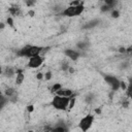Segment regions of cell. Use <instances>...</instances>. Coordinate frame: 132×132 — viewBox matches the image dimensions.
<instances>
[{
    "label": "cell",
    "instance_id": "5b68a950",
    "mask_svg": "<svg viewBox=\"0 0 132 132\" xmlns=\"http://www.w3.org/2000/svg\"><path fill=\"white\" fill-rule=\"evenodd\" d=\"M103 78H104L105 83H107V85L112 88L113 91H117V90L120 89V80L117 78L116 76L103 74Z\"/></svg>",
    "mask_w": 132,
    "mask_h": 132
},
{
    "label": "cell",
    "instance_id": "f546056e",
    "mask_svg": "<svg viewBox=\"0 0 132 132\" xmlns=\"http://www.w3.org/2000/svg\"><path fill=\"white\" fill-rule=\"evenodd\" d=\"M25 3H26V5H27L28 7H32V6L35 4V2H34V1H28V0H27V1H26Z\"/></svg>",
    "mask_w": 132,
    "mask_h": 132
},
{
    "label": "cell",
    "instance_id": "2e32d148",
    "mask_svg": "<svg viewBox=\"0 0 132 132\" xmlns=\"http://www.w3.org/2000/svg\"><path fill=\"white\" fill-rule=\"evenodd\" d=\"M69 67H70V65H69L68 61H66V60L62 61V63H61V69H62L63 71H67Z\"/></svg>",
    "mask_w": 132,
    "mask_h": 132
},
{
    "label": "cell",
    "instance_id": "836d02e7",
    "mask_svg": "<svg viewBox=\"0 0 132 132\" xmlns=\"http://www.w3.org/2000/svg\"><path fill=\"white\" fill-rule=\"evenodd\" d=\"M67 71H68V72H69V73H70V74H73V73H74V71H75V70H74V68H73V67H72V66H70V67H69V68H68V70H67Z\"/></svg>",
    "mask_w": 132,
    "mask_h": 132
},
{
    "label": "cell",
    "instance_id": "ac0fdd59",
    "mask_svg": "<svg viewBox=\"0 0 132 132\" xmlns=\"http://www.w3.org/2000/svg\"><path fill=\"white\" fill-rule=\"evenodd\" d=\"M75 102H76V99H75V97H74V96H73V97H71V98L69 99V105H68V109H72V108L74 107Z\"/></svg>",
    "mask_w": 132,
    "mask_h": 132
},
{
    "label": "cell",
    "instance_id": "277c9868",
    "mask_svg": "<svg viewBox=\"0 0 132 132\" xmlns=\"http://www.w3.org/2000/svg\"><path fill=\"white\" fill-rule=\"evenodd\" d=\"M94 122V116L93 115H87L84 118L81 119V121L78 122V128H80L83 132H87L93 125Z\"/></svg>",
    "mask_w": 132,
    "mask_h": 132
},
{
    "label": "cell",
    "instance_id": "d6a6232c",
    "mask_svg": "<svg viewBox=\"0 0 132 132\" xmlns=\"http://www.w3.org/2000/svg\"><path fill=\"white\" fill-rule=\"evenodd\" d=\"M5 23H3V22H0V31H1V30H3L4 28H5Z\"/></svg>",
    "mask_w": 132,
    "mask_h": 132
},
{
    "label": "cell",
    "instance_id": "484cf974",
    "mask_svg": "<svg viewBox=\"0 0 132 132\" xmlns=\"http://www.w3.org/2000/svg\"><path fill=\"white\" fill-rule=\"evenodd\" d=\"M26 109H27V112H28L29 114L33 113V112H34V105H33V104H30V105H28V106L26 107Z\"/></svg>",
    "mask_w": 132,
    "mask_h": 132
},
{
    "label": "cell",
    "instance_id": "44dd1931",
    "mask_svg": "<svg viewBox=\"0 0 132 132\" xmlns=\"http://www.w3.org/2000/svg\"><path fill=\"white\" fill-rule=\"evenodd\" d=\"M52 71H47L46 73H43V80L46 81H50L51 78H52Z\"/></svg>",
    "mask_w": 132,
    "mask_h": 132
},
{
    "label": "cell",
    "instance_id": "9c48e42d",
    "mask_svg": "<svg viewBox=\"0 0 132 132\" xmlns=\"http://www.w3.org/2000/svg\"><path fill=\"white\" fill-rule=\"evenodd\" d=\"M25 80V74L23 73V70L22 69H16V85L20 86L23 84Z\"/></svg>",
    "mask_w": 132,
    "mask_h": 132
},
{
    "label": "cell",
    "instance_id": "ba28073f",
    "mask_svg": "<svg viewBox=\"0 0 132 132\" xmlns=\"http://www.w3.org/2000/svg\"><path fill=\"white\" fill-rule=\"evenodd\" d=\"M55 95L67 97V98H71V97H73V91H72L71 89H68V88H61L58 92H56Z\"/></svg>",
    "mask_w": 132,
    "mask_h": 132
},
{
    "label": "cell",
    "instance_id": "ffe728a7",
    "mask_svg": "<svg viewBox=\"0 0 132 132\" xmlns=\"http://www.w3.org/2000/svg\"><path fill=\"white\" fill-rule=\"evenodd\" d=\"M6 24L9 26V27H11V28H14L15 27V23H14V19H12L11 17H8L7 19H6Z\"/></svg>",
    "mask_w": 132,
    "mask_h": 132
},
{
    "label": "cell",
    "instance_id": "9a60e30c",
    "mask_svg": "<svg viewBox=\"0 0 132 132\" xmlns=\"http://www.w3.org/2000/svg\"><path fill=\"white\" fill-rule=\"evenodd\" d=\"M62 88V85L61 84H59V83H56V84H54L52 87H51V93H56V92H58L60 89Z\"/></svg>",
    "mask_w": 132,
    "mask_h": 132
},
{
    "label": "cell",
    "instance_id": "8fae6325",
    "mask_svg": "<svg viewBox=\"0 0 132 132\" xmlns=\"http://www.w3.org/2000/svg\"><path fill=\"white\" fill-rule=\"evenodd\" d=\"M4 96H5L6 98H9V100L12 99V98L16 96V90H15L14 88H11V87L7 88V89L4 91Z\"/></svg>",
    "mask_w": 132,
    "mask_h": 132
},
{
    "label": "cell",
    "instance_id": "f1b7e54d",
    "mask_svg": "<svg viewBox=\"0 0 132 132\" xmlns=\"http://www.w3.org/2000/svg\"><path fill=\"white\" fill-rule=\"evenodd\" d=\"M118 52L120 53V54H126V48L125 47H120L118 49Z\"/></svg>",
    "mask_w": 132,
    "mask_h": 132
},
{
    "label": "cell",
    "instance_id": "d6986e66",
    "mask_svg": "<svg viewBox=\"0 0 132 132\" xmlns=\"http://www.w3.org/2000/svg\"><path fill=\"white\" fill-rule=\"evenodd\" d=\"M111 16L114 19H118L119 17H120V11H119L118 9H113L112 12H111Z\"/></svg>",
    "mask_w": 132,
    "mask_h": 132
},
{
    "label": "cell",
    "instance_id": "1f68e13d",
    "mask_svg": "<svg viewBox=\"0 0 132 132\" xmlns=\"http://www.w3.org/2000/svg\"><path fill=\"white\" fill-rule=\"evenodd\" d=\"M128 106H129V101H128V100H125V101H123V107L127 108Z\"/></svg>",
    "mask_w": 132,
    "mask_h": 132
},
{
    "label": "cell",
    "instance_id": "6da1fadb",
    "mask_svg": "<svg viewBox=\"0 0 132 132\" xmlns=\"http://www.w3.org/2000/svg\"><path fill=\"white\" fill-rule=\"evenodd\" d=\"M43 51V48L38 46H26L19 50L17 55L19 57H26V58H32L36 56H40L41 52Z\"/></svg>",
    "mask_w": 132,
    "mask_h": 132
},
{
    "label": "cell",
    "instance_id": "52a82bcc",
    "mask_svg": "<svg viewBox=\"0 0 132 132\" xmlns=\"http://www.w3.org/2000/svg\"><path fill=\"white\" fill-rule=\"evenodd\" d=\"M64 54L66 55V57H68V58H69L70 60H72V61H76L78 58H80V56H81L80 52H77V51H75V50H71V49L65 50Z\"/></svg>",
    "mask_w": 132,
    "mask_h": 132
},
{
    "label": "cell",
    "instance_id": "7c38bea8",
    "mask_svg": "<svg viewBox=\"0 0 132 132\" xmlns=\"http://www.w3.org/2000/svg\"><path fill=\"white\" fill-rule=\"evenodd\" d=\"M16 74V70L14 69V68H11V67H7L5 68V70H4V75L6 76V77H12Z\"/></svg>",
    "mask_w": 132,
    "mask_h": 132
},
{
    "label": "cell",
    "instance_id": "7402d4cb",
    "mask_svg": "<svg viewBox=\"0 0 132 132\" xmlns=\"http://www.w3.org/2000/svg\"><path fill=\"white\" fill-rule=\"evenodd\" d=\"M6 101H7V98L4 96V97H2V98H0V111L2 109V107L5 105V103H6Z\"/></svg>",
    "mask_w": 132,
    "mask_h": 132
},
{
    "label": "cell",
    "instance_id": "e0dca14e",
    "mask_svg": "<svg viewBox=\"0 0 132 132\" xmlns=\"http://www.w3.org/2000/svg\"><path fill=\"white\" fill-rule=\"evenodd\" d=\"M76 47L80 49V50H87V48L89 47V42L87 41H81L76 45Z\"/></svg>",
    "mask_w": 132,
    "mask_h": 132
},
{
    "label": "cell",
    "instance_id": "30bf717a",
    "mask_svg": "<svg viewBox=\"0 0 132 132\" xmlns=\"http://www.w3.org/2000/svg\"><path fill=\"white\" fill-rule=\"evenodd\" d=\"M8 11H9V14H10L12 17L21 16V8H20V6L17 5V4L11 5V6L8 8Z\"/></svg>",
    "mask_w": 132,
    "mask_h": 132
},
{
    "label": "cell",
    "instance_id": "3957f363",
    "mask_svg": "<svg viewBox=\"0 0 132 132\" xmlns=\"http://www.w3.org/2000/svg\"><path fill=\"white\" fill-rule=\"evenodd\" d=\"M85 7H84V2H82V4H80L78 6H68L67 8L63 9V11L61 12V15L64 17H77L83 14Z\"/></svg>",
    "mask_w": 132,
    "mask_h": 132
},
{
    "label": "cell",
    "instance_id": "4fadbf2b",
    "mask_svg": "<svg viewBox=\"0 0 132 132\" xmlns=\"http://www.w3.org/2000/svg\"><path fill=\"white\" fill-rule=\"evenodd\" d=\"M98 23H99V21L98 20H94V21H91V22H89V23H87L85 26H84V29H90V28H94L95 26H97L98 25Z\"/></svg>",
    "mask_w": 132,
    "mask_h": 132
},
{
    "label": "cell",
    "instance_id": "cb8c5ba5",
    "mask_svg": "<svg viewBox=\"0 0 132 132\" xmlns=\"http://www.w3.org/2000/svg\"><path fill=\"white\" fill-rule=\"evenodd\" d=\"M128 87H127V85H126V83L125 82H123V81H120V89L121 90H123V91H126V89H127Z\"/></svg>",
    "mask_w": 132,
    "mask_h": 132
},
{
    "label": "cell",
    "instance_id": "4dcf8cb0",
    "mask_svg": "<svg viewBox=\"0 0 132 132\" xmlns=\"http://www.w3.org/2000/svg\"><path fill=\"white\" fill-rule=\"evenodd\" d=\"M28 16L31 17V18H33V17L35 16V11H34L33 9H30V10L28 11Z\"/></svg>",
    "mask_w": 132,
    "mask_h": 132
},
{
    "label": "cell",
    "instance_id": "8992f818",
    "mask_svg": "<svg viewBox=\"0 0 132 132\" xmlns=\"http://www.w3.org/2000/svg\"><path fill=\"white\" fill-rule=\"evenodd\" d=\"M45 61V58L41 57V56H36V57H32V58H29V61L27 63V66L29 68H33V69H36L38 67H40L42 65Z\"/></svg>",
    "mask_w": 132,
    "mask_h": 132
},
{
    "label": "cell",
    "instance_id": "74e56055",
    "mask_svg": "<svg viewBox=\"0 0 132 132\" xmlns=\"http://www.w3.org/2000/svg\"><path fill=\"white\" fill-rule=\"evenodd\" d=\"M28 132H34V131H33V130H29Z\"/></svg>",
    "mask_w": 132,
    "mask_h": 132
},
{
    "label": "cell",
    "instance_id": "4316f807",
    "mask_svg": "<svg viewBox=\"0 0 132 132\" xmlns=\"http://www.w3.org/2000/svg\"><path fill=\"white\" fill-rule=\"evenodd\" d=\"M80 4H82L81 1H77V0H75V1H71L69 3V6H78Z\"/></svg>",
    "mask_w": 132,
    "mask_h": 132
},
{
    "label": "cell",
    "instance_id": "e575fe53",
    "mask_svg": "<svg viewBox=\"0 0 132 132\" xmlns=\"http://www.w3.org/2000/svg\"><path fill=\"white\" fill-rule=\"evenodd\" d=\"M131 52H132V47H128V48H126V53L130 54Z\"/></svg>",
    "mask_w": 132,
    "mask_h": 132
},
{
    "label": "cell",
    "instance_id": "8d00e7d4",
    "mask_svg": "<svg viewBox=\"0 0 132 132\" xmlns=\"http://www.w3.org/2000/svg\"><path fill=\"white\" fill-rule=\"evenodd\" d=\"M2 72H3V70H2V67L0 66V74H2Z\"/></svg>",
    "mask_w": 132,
    "mask_h": 132
},
{
    "label": "cell",
    "instance_id": "d590c367",
    "mask_svg": "<svg viewBox=\"0 0 132 132\" xmlns=\"http://www.w3.org/2000/svg\"><path fill=\"white\" fill-rule=\"evenodd\" d=\"M95 113L98 114V115H100V114H101V109H100V108H96V109H95Z\"/></svg>",
    "mask_w": 132,
    "mask_h": 132
},
{
    "label": "cell",
    "instance_id": "5bb4252c",
    "mask_svg": "<svg viewBox=\"0 0 132 132\" xmlns=\"http://www.w3.org/2000/svg\"><path fill=\"white\" fill-rule=\"evenodd\" d=\"M51 132H67V129L64 125H58L55 128H52Z\"/></svg>",
    "mask_w": 132,
    "mask_h": 132
},
{
    "label": "cell",
    "instance_id": "d4e9b609",
    "mask_svg": "<svg viewBox=\"0 0 132 132\" xmlns=\"http://www.w3.org/2000/svg\"><path fill=\"white\" fill-rule=\"evenodd\" d=\"M100 10H101V12H106V11H109V10H111V8H109V7L107 6V5H105V4H103V5L101 6Z\"/></svg>",
    "mask_w": 132,
    "mask_h": 132
},
{
    "label": "cell",
    "instance_id": "603a6c76",
    "mask_svg": "<svg viewBox=\"0 0 132 132\" xmlns=\"http://www.w3.org/2000/svg\"><path fill=\"white\" fill-rule=\"evenodd\" d=\"M93 99H94V95L93 94H88L86 96V102L87 103H91L92 101H93Z\"/></svg>",
    "mask_w": 132,
    "mask_h": 132
},
{
    "label": "cell",
    "instance_id": "7a4b0ae2",
    "mask_svg": "<svg viewBox=\"0 0 132 132\" xmlns=\"http://www.w3.org/2000/svg\"><path fill=\"white\" fill-rule=\"evenodd\" d=\"M69 99H70V98L55 95L54 98H53V100H52V102H51V105H52V106L54 107L55 109L65 112V111H67V109H68Z\"/></svg>",
    "mask_w": 132,
    "mask_h": 132
},
{
    "label": "cell",
    "instance_id": "83f0119b",
    "mask_svg": "<svg viewBox=\"0 0 132 132\" xmlns=\"http://www.w3.org/2000/svg\"><path fill=\"white\" fill-rule=\"evenodd\" d=\"M36 78H37V81H42L43 80V73L42 72H38L36 74Z\"/></svg>",
    "mask_w": 132,
    "mask_h": 132
}]
</instances>
